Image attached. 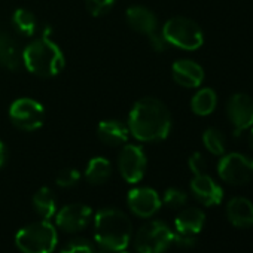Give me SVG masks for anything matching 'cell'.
I'll use <instances>...</instances> for the list:
<instances>
[{
  "label": "cell",
  "mask_w": 253,
  "mask_h": 253,
  "mask_svg": "<svg viewBox=\"0 0 253 253\" xmlns=\"http://www.w3.org/2000/svg\"><path fill=\"white\" fill-rule=\"evenodd\" d=\"M126 125L139 142H161L171 131V113L158 98L145 97L131 107Z\"/></svg>",
  "instance_id": "obj_1"
},
{
  "label": "cell",
  "mask_w": 253,
  "mask_h": 253,
  "mask_svg": "<svg viewBox=\"0 0 253 253\" xmlns=\"http://www.w3.org/2000/svg\"><path fill=\"white\" fill-rule=\"evenodd\" d=\"M95 243L109 252H122L133 237V223L122 210L115 207L101 209L94 217Z\"/></svg>",
  "instance_id": "obj_2"
},
{
  "label": "cell",
  "mask_w": 253,
  "mask_h": 253,
  "mask_svg": "<svg viewBox=\"0 0 253 253\" xmlns=\"http://www.w3.org/2000/svg\"><path fill=\"white\" fill-rule=\"evenodd\" d=\"M23 64L26 69L41 78H54L60 75L66 64V57L61 48L49 39L46 33L30 42L23 49Z\"/></svg>",
  "instance_id": "obj_3"
},
{
  "label": "cell",
  "mask_w": 253,
  "mask_h": 253,
  "mask_svg": "<svg viewBox=\"0 0 253 253\" xmlns=\"http://www.w3.org/2000/svg\"><path fill=\"white\" fill-rule=\"evenodd\" d=\"M57 243L58 235L55 226L43 219L23 226L15 237V244L23 253H52Z\"/></svg>",
  "instance_id": "obj_4"
},
{
  "label": "cell",
  "mask_w": 253,
  "mask_h": 253,
  "mask_svg": "<svg viewBox=\"0 0 253 253\" xmlns=\"http://www.w3.org/2000/svg\"><path fill=\"white\" fill-rule=\"evenodd\" d=\"M161 33L169 45L185 51H195L204 43V33L201 27L186 17L170 18L164 24Z\"/></svg>",
  "instance_id": "obj_5"
},
{
  "label": "cell",
  "mask_w": 253,
  "mask_h": 253,
  "mask_svg": "<svg viewBox=\"0 0 253 253\" xmlns=\"http://www.w3.org/2000/svg\"><path fill=\"white\" fill-rule=\"evenodd\" d=\"M174 232L163 220H151L140 226L134 237L136 253H164L173 244Z\"/></svg>",
  "instance_id": "obj_6"
},
{
  "label": "cell",
  "mask_w": 253,
  "mask_h": 253,
  "mask_svg": "<svg viewBox=\"0 0 253 253\" xmlns=\"http://www.w3.org/2000/svg\"><path fill=\"white\" fill-rule=\"evenodd\" d=\"M9 119L23 131H36L45 122V109L39 101L23 97L11 104Z\"/></svg>",
  "instance_id": "obj_7"
},
{
  "label": "cell",
  "mask_w": 253,
  "mask_h": 253,
  "mask_svg": "<svg viewBox=\"0 0 253 253\" xmlns=\"http://www.w3.org/2000/svg\"><path fill=\"white\" fill-rule=\"evenodd\" d=\"M219 177L234 186L249 183L253 179V158L240 152L226 154L217 164Z\"/></svg>",
  "instance_id": "obj_8"
},
{
  "label": "cell",
  "mask_w": 253,
  "mask_h": 253,
  "mask_svg": "<svg viewBox=\"0 0 253 253\" xmlns=\"http://www.w3.org/2000/svg\"><path fill=\"white\" fill-rule=\"evenodd\" d=\"M146 154L139 145H124L118 155V169L128 183H139L146 173Z\"/></svg>",
  "instance_id": "obj_9"
},
{
  "label": "cell",
  "mask_w": 253,
  "mask_h": 253,
  "mask_svg": "<svg viewBox=\"0 0 253 253\" xmlns=\"http://www.w3.org/2000/svg\"><path fill=\"white\" fill-rule=\"evenodd\" d=\"M226 115L238 137L243 131L253 126V98L244 92H237L229 97L226 103Z\"/></svg>",
  "instance_id": "obj_10"
},
{
  "label": "cell",
  "mask_w": 253,
  "mask_h": 253,
  "mask_svg": "<svg viewBox=\"0 0 253 253\" xmlns=\"http://www.w3.org/2000/svg\"><path fill=\"white\" fill-rule=\"evenodd\" d=\"M92 219V210L89 206L82 203H73L61 207L55 213V225L69 234L84 231Z\"/></svg>",
  "instance_id": "obj_11"
},
{
  "label": "cell",
  "mask_w": 253,
  "mask_h": 253,
  "mask_svg": "<svg viewBox=\"0 0 253 253\" xmlns=\"http://www.w3.org/2000/svg\"><path fill=\"white\" fill-rule=\"evenodd\" d=\"M126 204L139 217H151L161 209V197L152 188H134L126 195Z\"/></svg>",
  "instance_id": "obj_12"
},
{
  "label": "cell",
  "mask_w": 253,
  "mask_h": 253,
  "mask_svg": "<svg viewBox=\"0 0 253 253\" xmlns=\"http://www.w3.org/2000/svg\"><path fill=\"white\" fill-rule=\"evenodd\" d=\"M192 195L204 206H217L223 198L222 188L209 176V174H197L191 180Z\"/></svg>",
  "instance_id": "obj_13"
},
{
  "label": "cell",
  "mask_w": 253,
  "mask_h": 253,
  "mask_svg": "<svg viewBox=\"0 0 253 253\" xmlns=\"http://www.w3.org/2000/svg\"><path fill=\"white\" fill-rule=\"evenodd\" d=\"M173 79L185 88H197L204 81L203 67L192 60H177L171 66Z\"/></svg>",
  "instance_id": "obj_14"
},
{
  "label": "cell",
  "mask_w": 253,
  "mask_h": 253,
  "mask_svg": "<svg viewBox=\"0 0 253 253\" xmlns=\"http://www.w3.org/2000/svg\"><path fill=\"white\" fill-rule=\"evenodd\" d=\"M126 23L137 33L146 35L148 38L158 32V20L155 14L145 6H130L126 9Z\"/></svg>",
  "instance_id": "obj_15"
},
{
  "label": "cell",
  "mask_w": 253,
  "mask_h": 253,
  "mask_svg": "<svg viewBox=\"0 0 253 253\" xmlns=\"http://www.w3.org/2000/svg\"><path fill=\"white\" fill-rule=\"evenodd\" d=\"M97 136L107 146H121L128 140L130 130L128 125L118 119H104L97 126Z\"/></svg>",
  "instance_id": "obj_16"
},
{
  "label": "cell",
  "mask_w": 253,
  "mask_h": 253,
  "mask_svg": "<svg viewBox=\"0 0 253 253\" xmlns=\"http://www.w3.org/2000/svg\"><path fill=\"white\" fill-rule=\"evenodd\" d=\"M0 66L8 70H18L23 66V49L6 32H0Z\"/></svg>",
  "instance_id": "obj_17"
},
{
  "label": "cell",
  "mask_w": 253,
  "mask_h": 253,
  "mask_svg": "<svg viewBox=\"0 0 253 253\" xmlns=\"http://www.w3.org/2000/svg\"><path fill=\"white\" fill-rule=\"evenodd\" d=\"M226 216L231 225L249 228L253 225V204L244 197H235L226 204Z\"/></svg>",
  "instance_id": "obj_18"
},
{
  "label": "cell",
  "mask_w": 253,
  "mask_h": 253,
  "mask_svg": "<svg viewBox=\"0 0 253 253\" xmlns=\"http://www.w3.org/2000/svg\"><path fill=\"white\" fill-rule=\"evenodd\" d=\"M204 222H206V214L203 210L197 207H188V209H183L176 216L174 228H176V232L197 235L201 232Z\"/></svg>",
  "instance_id": "obj_19"
},
{
  "label": "cell",
  "mask_w": 253,
  "mask_h": 253,
  "mask_svg": "<svg viewBox=\"0 0 253 253\" xmlns=\"http://www.w3.org/2000/svg\"><path fill=\"white\" fill-rule=\"evenodd\" d=\"M32 204H33L35 211L43 220H49L57 213V198H55V194L52 192V189H49L46 186H43V188L36 191V194L33 195Z\"/></svg>",
  "instance_id": "obj_20"
},
{
  "label": "cell",
  "mask_w": 253,
  "mask_h": 253,
  "mask_svg": "<svg viewBox=\"0 0 253 253\" xmlns=\"http://www.w3.org/2000/svg\"><path fill=\"white\" fill-rule=\"evenodd\" d=\"M112 176V166L109 160L103 157H95L89 160L85 169V179L91 185H104Z\"/></svg>",
  "instance_id": "obj_21"
},
{
  "label": "cell",
  "mask_w": 253,
  "mask_h": 253,
  "mask_svg": "<svg viewBox=\"0 0 253 253\" xmlns=\"http://www.w3.org/2000/svg\"><path fill=\"white\" fill-rule=\"evenodd\" d=\"M217 106V95L211 88H201L191 100V109L198 116L210 115Z\"/></svg>",
  "instance_id": "obj_22"
},
{
  "label": "cell",
  "mask_w": 253,
  "mask_h": 253,
  "mask_svg": "<svg viewBox=\"0 0 253 253\" xmlns=\"http://www.w3.org/2000/svg\"><path fill=\"white\" fill-rule=\"evenodd\" d=\"M12 24L23 36H33L38 30V20L33 12L26 8H20L12 15Z\"/></svg>",
  "instance_id": "obj_23"
},
{
  "label": "cell",
  "mask_w": 253,
  "mask_h": 253,
  "mask_svg": "<svg viewBox=\"0 0 253 253\" xmlns=\"http://www.w3.org/2000/svg\"><path fill=\"white\" fill-rule=\"evenodd\" d=\"M60 253H110V252L88 238L79 237L67 241L61 247Z\"/></svg>",
  "instance_id": "obj_24"
},
{
  "label": "cell",
  "mask_w": 253,
  "mask_h": 253,
  "mask_svg": "<svg viewBox=\"0 0 253 253\" xmlns=\"http://www.w3.org/2000/svg\"><path fill=\"white\" fill-rule=\"evenodd\" d=\"M203 143L206 149L213 155H223L225 154V136L217 128H207L203 134Z\"/></svg>",
  "instance_id": "obj_25"
},
{
  "label": "cell",
  "mask_w": 253,
  "mask_h": 253,
  "mask_svg": "<svg viewBox=\"0 0 253 253\" xmlns=\"http://www.w3.org/2000/svg\"><path fill=\"white\" fill-rule=\"evenodd\" d=\"M161 201L170 209H182L188 201V195L185 191L179 188H169L164 192V197L161 198Z\"/></svg>",
  "instance_id": "obj_26"
},
{
  "label": "cell",
  "mask_w": 253,
  "mask_h": 253,
  "mask_svg": "<svg viewBox=\"0 0 253 253\" xmlns=\"http://www.w3.org/2000/svg\"><path fill=\"white\" fill-rule=\"evenodd\" d=\"M81 180V173L76 170V169H64L58 173L57 179H55V183L60 186V188H73L79 183Z\"/></svg>",
  "instance_id": "obj_27"
},
{
  "label": "cell",
  "mask_w": 253,
  "mask_h": 253,
  "mask_svg": "<svg viewBox=\"0 0 253 253\" xmlns=\"http://www.w3.org/2000/svg\"><path fill=\"white\" fill-rule=\"evenodd\" d=\"M115 5V0H86V9L92 17L106 15Z\"/></svg>",
  "instance_id": "obj_28"
},
{
  "label": "cell",
  "mask_w": 253,
  "mask_h": 253,
  "mask_svg": "<svg viewBox=\"0 0 253 253\" xmlns=\"http://www.w3.org/2000/svg\"><path fill=\"white\" fill-rule=\"evenodd\" d=\"M188 164H189L191 171H192L195 176H197V174H204V173H206V167H207V164H206L204 157H203L200 152L192 154V155L189 157Z\"/></svg>",
  "instance_id": "obj_29"
},
{
  "label": "cell",
  "mask_w": 253,
  "mask_h": 253,
  "mask_svg": "<svg viewBox=\"0 0 253 253\" xmlns=\"http://www.w3.org/2000/svg\"><path fill=\"white\" fill-rule=\"evenodd\" d=\"M173 243H176L182 249H191L197 244V235L192 234H183V232H174Z\"/></svg>",
  "instance_id": "obj_30"
},
{
  "label": "cell",
  "mask_w": 253,
  "mask_h": 253,
  "mask_svg": "<svg viewBox=\"0 0 253 253\" xmlns=\"http://www.w3.org/2000/svg\"><path fill=\"white\" fill-rule=\"evenodd\" d=\"M149 42H151V45H152V49L154 51H157V52H163V51H166V48H167V42H166V39H164V36H163V33H154L152 36H149Z\"/></svg>",
  "instance_id": "obj_31"
},
{
  "label": "cell",
  "mask_w": 253,
  "mask_h": 253,
  "mask_svg": "<svg viewBox=\"0 0 253 253\" xmlns=\"http://www.w3.org/2000/svg\"><path fill=\"white\" fill-rule=\"evenodd\" d=\"M6 160H8V151H6L5 143H3L2 140H0V169H2V167L5 166Z\"/></svg>",
  "instance_id": "obj_32"
},
{
  "label": "cell",
  "mask_w": 253,
  "mask_h": 253,
  "mask_svg": "<svg viewBox=\"0 0 253 253\" xmlns=\"http://www.w3.org/2000/svg\"><path fill=\"white\" fill-rule=\"evenodd\" d=\"M247 142H249V146H250V149L253 151V126L250 128V131H249V136H247Z\"/></svg>",
  "instance_id": "obj_33"
},
{
  "label": "cell",
  "mask_w": 253,
  "mask_h": 253,
  "mask_svg": "<svg viewBox=\"0 0 253 253\" xmlns=\"http://www.w3.org/2000/svg\"><path fill=\"white\" fill-rule=\"evenodd\" d=\"M118 253H131V252H125V250H122V252H118Z\"/></svg>",
  "instance_id": "obj_34"
}]
</instances>
